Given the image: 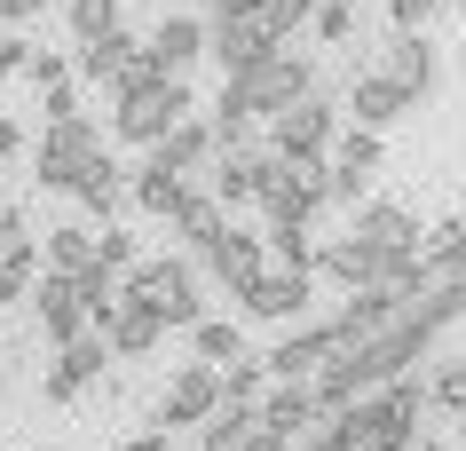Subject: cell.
Instances as JSON below:
<instances>
[{
	"label": "cell",
	"mask_w": 466,
	"mask_h": 451,
	"mask_svg": "<svg viewBox=\"0 0 466 451\" xmlns=\"http://www.w3.org/2000/svg\"><path fill=\"white\" fill-rule=\"evenodd\" d=\"M419 412H435L427 380H395V388L348 404V412H332V420L348 427V444H356V451H419V444H427V436H419Z\"/></svg>",
	"instance_id": "1"
},
{
	"label": "cell",
	"mask_w": 466,
	"mask_h": 451,
	"mask_svg": "<svg viewBox=\"0 0 466 451\" xmlns=\"http://www.w3.org/2000/svg\"><path fill=\"white\" fill-rule=\"evenodd\" d=\"M182 119H198L190 111V79H143V87H127L119 103H111V135L119 143H143V150H167V135Z\"/></svg>",
	"instance_id": "2"
},
{
	"label": "cell",
	"mask_w": 466,
	"mask_h": 451,
	"mask_svg": "<svg viewBox=\"0 0 466 451\" xmlns=\"http://www.w3.org/2000/svg\"><path fill=\"white\" fill-rule=\"evenodd\" d=\"M127 301H150L167 333H198L206 325V301H198V261L190 253H150L143 270H127Z\"/></svg>",
	"instance_id": "3"
},
{
	"label": "cell",
	"mask_w": 466,
	"mask_h": 451,
	"mask_svg": "<svg viewBox=\"0 0 466 451\" xmlns=\"http://www.w3.org/2000/svg\"><path fill=\"white\" fill-rule=\"evenodd\" d=\"M221 87H229V96H238V103H246L253 119H269V127H277V119H285V111H293V103H309V96H317L324 79H317V64H309V56L277 48L269 64H253L246 79H221Z\"/></svg>",
	"instance_id": "4"
},
{
	"label": "cell",
	"mask_w": 466,
	"mask_h": 451,
	"mask_svg": "<svg viewBox=\"0 0 466 451\" xmlns=\"http://www.w3.org/2000/svg\"><path fill=\"white\" fill-rule=\"evenodd\" d=\"M340 103H332V87H317L309 103H293L285 119L269 127V150H285V159H332L340 150Z\"/></svg>",
	"instance_id": "5"
},
{
	"label": "cell",
	"mask_w": 466,
	"mask_h": 451,
	"mask_svg": "<svg viewBox=\"0 0 466 451\" xmlns=\"http://www.w3.org/2000/svg\"><path fill=\"white\" fill-rule=\"evenodd\" d=\"M221 404H229V380H221L214 364H182V373L167 380V396L150 404V427H167V436L174 427H206Z\"/></svg>",
	"instance_id": "6"
},
{
	"label": "cell",
	"mask_w": 466,
	"mask_h": 451,
	"mask_svg": "<svg viewBox=\"0 0 466 451\" xmlns=\"http://www.w3.org/2000/svg\"><path fill=\"white\" fill-rule=\"evenodd\" d=\"M198 270L214 277L229 301H246L253 285L269 277V238H261V230H229V238H214V246L198 253Z\"/></svg>",
	"instance_id": "7"
},
{
	"label": "cell",
	"mask_w": 466,
	"mask_h": 451,
	"mask_svg": "<svg viewBox=\"0 0 466 451\" xmlns=\"http://www.w3.org/2000/svg\"><path fill=\"white\" fill-rule=\"evenodd\" d=\"M348 238H364L388 270H395V261H411V253H427L419 214H411V206H388V199H364V206H356V230H348Z\"/></svg>",
	"instance_id": "8"
},
{
	"label": "cell",
	"mask_w": 466,
	"mask_h": 451,
	"mask_svg": "<svg viewBox=\"0 0 466 451\" xmlns=\"http://www.w3.org/2000/svg\"><path fill=\"white\" fill-rule=\"evenodd\" d=\"M103 364H119L103 333H87V341H72V349H56V364L40 373V404H56V412H64V404H79V396L103 380Z\"/></svg>",
	"instance_id": "9"
},
{
	"label": "cell",
	"mask_w": 466,
	"mask_h": 451,
	"mask_svg": "<svg viewBox=\"0 0 466 451\" xmlns=\"http://www.w3.org/2000/svg\"><path fill=\"white\" fill-rule=\"evenodd\" d=\"M32 325L48 333L56 349H72V341H87L96 333V317H87V293H79V277H40V293H32Z\"/></svg>",
	"instance_id": "10"
},
{
	"label": "cell",
	"mask_w": 466,
	"mask_h": 451,
	"mask_svg": "<svg viewBox=\"0 0 466 451\" xmlns=\"http://www.w3.org/2000/svg\"><path fill=\"white\" fill-rule=\"evenodd\" d=\"M206 25H214L206 56L221 64V79H246L253 64H269V56H277V40L261 32V16H206Z\"/></svg>",
	"instance_id": "11"
},
{
	"label": "cell",
	"mask_w": 466,
	"mask_h": 451,
	"mask_svg": "<svg viewBox=\"0 0 466 451\" xmlns=\"http://www.w3.org/2000/svg\"><path fill=\"white\" fill-rule=\"evenodd\" d=\"M380 167H388V143L364 135V127H348L340 150H332V206H364V190H371Z\"/></svg>",
	"instance_id": "12"
},
{
	"label": "cell",
	"mask_w": 466,
	"mask_h": 451,
	"mask_svg": "<svg viewBox=\"0 0 466 451\" xmlns=\"http://www.w3.org/2000/svg\"><path fill=\"white\" fill-rule=\"evenodd\" d=\"M309 301H317V277H309V270H269L246 293V317H261V325H300Z\"/></svg>",
	"instance_id": "13"
},
{
	"label": "cell",
	"mask_w": 466,
	"mask_h": 451,
	"mask_svg": "<svg viewBox=\"0 0 466 451\" xmlns=\"http://www.w3.org/2000/svg\"><path fill=\"white\" fill-rule=\"evenodd\" d=\"M206 40H214V25L174 8V16H158V25H150V64H158L167 79H190V64L206 56Z\"/></svg>",
	"instance_id": "14"
},
{
	"label": "cell",
	"mask_w": 466,
	"mask_h": 451,
	"mask_svg": "<svg viewBox=\"0 0 466 451\" xmlns=\"http://www.w3.org/2000/svg\"><path fill=\"white\" fill-rule=\"evenodd\" d=\"M395 119H411V96H403L388 72H356V79H348V127H364V135H388Z\"/></svg>",
	"instance_id": "15"
},
{
	"label": "cell",
	"mask_w": 466,
	"mask_h": 451,
	"mask_svg": "<svg viewBox=\"0 0 466 451\" xmlns=\"http://www.w3.org/2000/svg\"><path fill=\"white\" fill-rule=\"evenodd\" d=\"M269 143H238V150H221V167H214V199L221 206H253L261 190H269Z\"/></svg>",
	"instance_id": "16"
},
{
	"label": "cell",
	"mask_w": 466,
	"mask_h": 451,
	"mask_svg": "<svg viewBox=\"0 0 466 451\" xmlns=\"http://www.w3.org/2000/svg\"><path fill=\"white\" fill-rule=\"evenodd\" d=\"M317 277H332V285H348V301L356 293H380L388 285V261L364 246V238H324V261H317Z\"/></svg>",
	"instance_id": "17"
},
{
	"label": "cell",
	"mask_w": 466,
	"mask_h": 451,
	"mask_svg": "<svg viewBox=\"0 0 466 451\" xmlns=\"http://www.w3.org/2000/svg\"><path fill=\"white\" fill-rule=\"evenodd\" d=\"M190 199H198V190H190V175L174 167L167 150H150L143 167H135V206H143V214H167V222H174V214H182Z\"/></svg>",
	"instance_id": "18"
},
{
	"label": "cell",
	"mask_w": 466,
	"mask_h": 451,
	"mask_svg": "<svg viewBox=\"0 0 466 451\" xmlns=\"http://www.w3.org/2000/svg\"><path fill=\"white\" fill-rule=\"evenodd\" d=\"M380 72H388L411 103H419V96H435V40H427V32H395L388 56H380Z\"/></svg>",
	"instance_id": "19"
},
{
	"label": "cell",
	"mask_w": 466,
	"mask_h": 451,
	"mask_svg": "<svg viewBox=\"0 0 466 451\" xmlns=\"http://www.w3.org/2000/svg\"><path fill=\"white\" fill-rule=\"evenodd\" d=\"M40 253H48V270H56V277H87V270H103V230H87V222H56V230H40Z\"/></svg>",
	"instance_id": "20"
},
{
	"label": "cell",
	"mask_w": 466,
	"mask_h": 451,
	"mask_svg": "<svg viewBox=\"0 0 466 451\" xmlns=\"http://www.w3.org/2000/svg\"><path fill=\"white\" fill-rule=\"evenodd\" d=\"M103 341H111V356H119V364H135V356H150L158 341H167V317H158L150 301H127L119 317L103 325Z\"/></svg>",
	"instance_id": "21"
},
{
	"label": "cell",
	"mask_w": 466,
	"mask_h": 451,
	"mask_svg": "<svg viewBox=\"0 0 466 451\" xmlns=\"http://www.w3.org/2000/svg\"><path fill=\"white\" fill-rule=\"evenodd\" d=\"M261 427H277L285 444H293V436H317V427H324L317 388H269V396H261Z\"/></svg>",
	"instance_id": "22"
},
{
	"label": "cell",
	"mask_w": 466,
	"mask_h": 451,
	"mask_svg": "<svg viewBox=\"0 0 466 451\" xmlns=\"http://www.w3.org/2000/svg\"><path fill=\"white\" fill-rule=\"evenodd\" d=\"M40 159H64V167H79V175H87V167H96V159H111V150H103V127H96V119H64V127H48V135H40Z\"/></svg>",
	"instance_id": "23"
},
{
	"label": "cell",
	"mask_w": 466,
	"mask_h": 451,
	"mask_svg": "<svg viewBox=\"0 0 466 451\" xmlns=\"http://www.w3.org/2000/svg\"><path fill=\"white\" fill-rule=\"evenodd\" d=\"M174 238H182V253L198 261V253L214 246V238H229V206H221L214 190H198V199L182 206V214H174Z\"/></svg>",
	"instance_id": "24"
},
{
	"label": "cell",
	"mask_w": 466,
	"mask_h": 451,
	"mask_svg": "<svg viewBox=\"0 0 466 451\" xmlns=\"http://www.w3.org/2000/svg\"><path fill=\"white\" fill-rule=\"evenodd\" d=\"M167 159L182 167V175H214L221 167V135H214V119H182L167 135Z\"/></svg>",
	"instance_id": "25"
},
{
	"label": "cell",
	"mask_w": 466,
	"mask_h": 451,
	"mask_svg": "<svg viewBox=\"0 0 466 451\" xmlns=\"http://www.w3.org/2000/svg\"><path fill=\"white\" fill-rule=\"evenodd\" d=\"M190 356L214 364V373H229V364H246V333L229 325V317H206V325L190 333Z\"/></svg>",
	"instance_id": "26"
},
{
	"label": "cell",
	"mask_w": 466,
	"mask_h": 451,
	"mask_svg": "<svg viewBox=\"0 0 466 451\" xmlns=\"http://www.w3.org/2000/svg\"><path fill=\"white\" fill-rule=\"evenodd\" d=\"M253 427H261V404H221L214 420L198 427V451H238Z\"/></svg>",
	"instance_id": "27"
},
{
	"label": "cell",
	"mask_w": 466,
	"mask_h": 451,
	"mask_svg": "<svg viewBox=\"0 0 466 451\" xmlns=\"http://www.w3.org/2000/svg\"><path fill=\"white\" fill-rule=\"evenodd\" d=\"M127 190H135V175H119L111 159H96V167H87V182H79V206H87V214H103V230H111V214H119Z\"/></svg>",
	"instance_id": "28"
},
{
	"label": "cell",
	"mask_w": 466,
	"mask_h": 451,
	"mask_svg": "<svg viewBox=\"0 0 466 451\" xmlns=\"http://www.w3.org/2000/svg\"><path fill=\"white\" fill-rule=\"evenodd\" d=\"M64 25H72L79 48H96V40L127 32V25H119V0H64Z\"/></svg>",
	"instance_id": "29"
},
{
	"label": "cell",
	"mask_w": 466,
	"mask_h": 451,
	"mask_svg": "<svg viewBox=\"0 0 466 451\" xmlns=\"http://www.w3.org/2000/svg\"><path fill=\"white\" fill-rule=\"evenodd\" d=\"M32 293H40V246H25V253L0 261V309H16V301L32 309Z\"/></svg>",
	"instance_id": "30"
},
{
	"label": "cell",
	"mask_w": 466,
	"mask_h": 451,
	"mask_svg": "<svg viewBox=\"0 0 466 451\" xmlns=\"http://www.w3.org/2000/svg\"><path fill=\"white\" fill-rule=\"evenodd\" d=\"M427 396H435V412L466 420V356H435V380H427Z\"/></svg>",
	"instance_id": "31"
},
{
	"label": "cell",
	"mask_w": 466,
	"mask_h": 451,
	"mask_svg": "<svg viewBox=\"0 0 466 451\" xmlns=\"http://www.w3.org/2000/svg\"><path fill=\"white\" fill-rule=\"evenodd\" d=\"M317 8H324V0H269V8H261V32H269L277 48H285L300 25H317Z\"/></svg>",
	"instance_id": "32"
},
{
	"label": "cell",
	"mask_w": 466,
	"mask_h": 451,
	"mask_svg": "<svg viewBox=\"0 0 466 451\" xmlns=\"http://www.w3.org/2000/svg\"><path fill=\"white\" fill-rule=\"evenodd\" d=\"M356 32H364V8H356V0H324L317 8V40L324 48H348Z\"/></svg>",
	"instance_id": "33"
},
{
	"label": "cell",
	"mask_w": 466,
	"mask_h": 451,
	"mask_svg": "<svg viewBox=\"0 0 466 451\" xmlns=\"http://www.w3.org/2000/svg\"><path fill=\"white\" fill-rule=\"evenodd\" d=\"M32 64H40V48L16 40V32H0V79H32Z\"/></svg>",
	"instance_id": "34"
},
{
	"label": "cell",
	"mask_w": 466,
	"mask_h": 451,
	"mask_svg": "<svg viewBox=\"0 0 466 451\" xmlns=\"http://www.w3.org/2000/svg\"><path fill=\"white\" fill-rule=\"evenodd\" d=\"M40 119H48V127L87 119V111H79V87H72V79H64V87H40Z\"/></svg>",
	"instance_id": "35"
},
{
	"label": "cell",
	"mask_w": 466,
	"mask_h": 451,
	"mask_svg": "<svg viewBox=\"0 0 466 451\" xmlns=\"http://www.w3.org/2000/svg\"><path fill=\"white\" fill-rule=\"evenodd\" d=\"M103 270H111V277L143 270V261H135V238H127V230H103Z\"/></svg>",
	"instance_id": "36"
},
{
	"label": "cell",
	"mask_w": 466,
	"mask_h": 451,
	"mask_svg": "<svg viewBox=\"0 0 466 451\" xmlns=\"http://www.w3.org/2000/svg\"><path fill=\"white\" fill-rule=\"evenodd\" d=\"M435 8H442V0H388V25H395V32H427Z\"/></svg>",
	"instance_id": "37"
},
{
	"label": "cell",
	"mask_w": 466,
	"mask_h": 451,
	"mask_svg": "<svg viewBox=\"0 0 466 451\" xmlns=\"http://www.w3.org/2000/svg\"><path fill=\"white\" fill-rule=\"evenodd\" d=\"M300 451H356V444H348V427H340V420H324L317 436H300Z\"/></svg>",
	"instance_id": "38"
},
{
	"label": "cell",
	"mask_w": 466,
	"mask_h": 451,
	"mask_svg": "<svg viewBox=\"0 0 466 451\" xmlns=\"http://www.w3.org/2000/svg\"><path fill=\"white\" fill-rule=\"evenodd\" d=\"M40 8H48V0H0V25H32Z\"/></svg>",
	"instance_id": "39"
},
{
	"label": "cell",
	"mask_w": 466,
	"mask_h": 451,
	"mask_svg": "<svg viewBox=\"0 0 466 451\" xmlns=\"http://www.w3.org/2000/svg\"><path fill=\"white\" fill-rule=\"evenodd\" d=\"M238 451H293V444H285L277 427H253V436H246V444H238Z\"/></svg>",
	"instance_id": "40"
},
{
	"label": "cell",
	"mask_w": 466,
	"mask_h": 451,
	"mask_svg": "<svg viewBox=\"0 0 466 451\" xmlns=\"http://www.w3.org/2000/svg\"><path fill=\"white\" fill-rule=\"evenodd\" d=\"M0 159H25V127L16 119H0Z\"/></svg>",
	"instance_id": "41"
},
{
	"label": "cell",
	"mask_w": 466,
	"mask_h": 451,
	"mask_svg": "<svg viewBox=\"0 0 466 451\" xmlns=\"http://www.w3.org/2000/svg\"><path fill=\"white\" fill-rule=\"evenodd\" d=\"M269 0H214V16H261Z\"/></svg>",
	"instance_id": "42"
},
{
	"label": "cell",
	"mask_w": 466,
	"mask_h": 451,
	"mask_svg": "<svg viewBox=\"0 0 466 451\" xmlns=\"http://www.w3.org/2000/svg\"><path fill=\"white\" fill-rule=\"evenodd\" d=\"M442 277H466V253H459V261H451V270H442Z\"/></svg>",
	"instance_id": "43"
},
{
	"label": "cell",
	"mask_w": 466,
	"mask_h": 451,
	"mask_svg": "<svg viewBox=\"0 0 466 451\" xmlns=\"http://www.w3.org/2000/svg\"><path fill=\"white\" fill-rule=\"evenodd\" d=\"M419 451H451V444H419Z\"/></svg>",
	"instance_id": "44"
},
{
	"label": "cell",
	"mask_w": 466,
	"mask_h": 451,
	"mask_svg": "<svg viewBox=\"0 0 466 451\" xmlns=\"http://www.w3.org/2000/svg\"><path fill=\"white\" fill-rule=\"evenodd\" d=\"M451 8H466V0H451Z\"/></svg>",
	"instance_id": "45"
},
{
	"label": "cell",
	"mask_w": 466,
	"mask_h": 451,
	"mask_svg": "<svg viewBox=\"0 0 466 451\" xmlns=\"http://www.w3.org/2000/svg\"><path fill=\"white\" fill-rule=\"evenodd\" d=\"M459 56H466V40H459Z\"/></svg>",
	"instance_id": "46"
},
{
	"label": "cell",
	"mask_w": 466,
	"mask_h": 451,
	"mask_svg": "<svg viewBox=\"0 0 466 451\" xmlns=\"http://www.w3.org/2000/svg\"><path fill=\"white\" fill-rule=\"evenodd\" d=\"M459 451H466V444H459Z\"/></svg>",
	"instance_id": "47"
}]
</instances>
